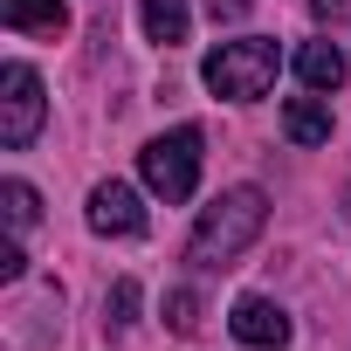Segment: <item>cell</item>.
<instances>
[{"label":"cell","mask_w":351,"mask_h":351,"mask_svg":"<svg viewBox=\"0 0 351 351\" xmlns=\"http://www.w3.org/2000/svg\"><path fill=\"white\" fill-rule=\"evenodd\" d=\"M42 117H49L42 76H35L28 62H8V69H0V145H8V152H28L35 131H42Z\"/></svg>","instance_id":"cell-4"},{"label":"cell","mask_w":351,"mask_h":351,"mask_svg":"<svg viewBox=\"0 0 351 351\" xmlns=\"http://www.w3.org/2000/svg\"><path fill=\"white\" fill-rule=\"evenodd\" d=\"M0 200H8V228H14V234H28V228H35L42 200H35V186H28V180H8V186H0Z\"/></svg>","instance_id":"cell-11"},{"label":"cell","mask_w":351,"mask_h":351,"mask_svg":"<svg viewBox=\"0 0 351 351\" xmlns=\"http://www.w3.org/2000/svg\"><path fill=\"white\" fill-rule=\"evenodd\" d=\"M282 131L296 138V145H330V97H296L289 110H282Z\"/></svg>","instance_id":"cell-10"},{"label":"cell","mask_w":351,"mask_h":351,"mask_svg":"<svg viewBox=\"0 0 351 351\" xmlns=\"http://www.w3.org/2000/svg\"><path fill=\"white\" fill-rule=\"evenodd\" d=\"M138 21H145V42H158V49H180L193 35V8L186 0H138Z\"/></svg>","instance_id":"cell-8"},{"label":"cell","mask_w":351,"mask_h":351,"mask_svg":"<svg viewBox=\"0 0 351 351\" xmlns=\"http://www.w3.org/2000/svg\"><path fill=\"white\" fill-rule=\"evenodd\" d=\"M138 180H145V186H152L165 207L193 200V186H200V131H193V124L158 131V138L138 152Z\"/></svg>","instance_id":"cell-3"},{"label":"cell","mask_w":351,"mask_h":351,"mask_svg":"<svg viewBox=\"0 0 351 351\" xmlns=\"http://www.w3.org/2000/svg\"><path fill=\"white\" fill-rule=\"evenodd\" d=\"M90 234H104V241H138L145 234V207H138V193L124 180L90 186Z\"/></svg>","instance_id":"cell-5"},{"label":"cell","mask_w":351,"mask_h":351,"mask_svg":"<svg viewBox=\"0 0 351 351\" xmlns=\"http://www.w3.org/2000/svg\"><path fill=\"white\" fill-rule=\"evenodd\" d=\"M344 69H351V62H344L337 42H303V49H296V83L317 90V97H330V90L344 83Z\"/></svg>","instance_id":"cell-7"},{"label":"cell","mask_w":351,"mask_h":351,"mask_svg":"<svg viewBox=\"0 0 351 351\" xmlns=\"http://www.w3.org/2000/svg\"><path fill=\"white\" fill-rule=\"evenodd\" d=\"M165 310H172V330H193V310H200V303H193V289H172Z\"/></svg>","instance_id":"cell-13"},{"label":"cell","mask_w":351,"mask_h":351,"mask_svg":"<svg viewBox=\"0 0 351 351\" xmlns=\"http://www.w3.org/2000/svg\"><path fill=\"white\" fill-rule=\"evenodd\" d=\"M0 21H8L14 35H62L69 28V8H62V0H0Z\"/></svg>","instance_id":"cell-9"},{"label":"cell","mask_w":351,"mask_h":351,"mask_svg":"<svg viewBox=\"0 0 351 351\" xmlns=\"http://www.w3.org/2000/svg\"><path fill=\"white\" fill-rule=\"evenodd\" d=\"M276 69H282V49L276 42H262V35H241V42H221L214 56H207V90L214 97H228V104H248V97H262L269 83H276Z\"/></svg>","instance_id":"cell-2"},{"label":"cell","mask_w":351,"mask_h":351,"mask_svg":"<svg viewBox=\"0 0 351 351\" xmlns=\"http://www.w3.org/2000/svg\"><path fill=\"white\" fill-rule=\"evenodd\" d=\"M228 330H234L248 351H282V344H289V310H282L276 296H241V303L228 310Z\"/></svg>","instance_id":"cell-6"},{"label":"cell","mask_w":351,"mask_h":351,"mask_svg":"<svg viewBox=\"0 0 351 351\" xmlns=\"http://www.w3.org/2000/svg\"><path fill=\"white\" fill-rule=\"evenodd\" d=\"M262 228H269L262 186H234V193H221L214 207H200V221H193V234H186V262H193V269H228L234 255H248V248L262 241Z\"/></svg>","instance_id":"cell-1"},{"label":"cell","mask_w":351,"mask_h":351,"mask_svg":"<svg viewBox=\"0 0 351 351\" xmlns=\"http://www.w3.org/2000/svg\"><path fill=\"white\" fill-rule=\"evenodd\" d=\"M21 269H28V262H21V248H14V241H8V248H0V276H8V282H14V276H21Z\"/></svg>","instance_id":"cell-14"},{"label":"cell","mask_w":351,"mask_h":351,"mask_svg":"<svg viewBox=\"0 0 351 351\" xmlns=\"http://www.w3.org/2000/svg\"><path fill=\"white\" fill-rule=\"evenodd\" d=\"M351 0H310V14H344Z\"/></svg>","instance_id":"cell-15"},{"label":"cell","mask_w":351,"mask_h":351,"mask_svg":"<svg viewBox=\"0 0 351 351\" xmlns=\"http://www.w3.org/2000/svg\"><path fill=\"white\" fill-rule=\"evenodd\" d=\"M131 310H138V282H117V289H110V303H104V317L124 330V324H131Z\"/></svg>","instance_id":"cell-12"}]
</instances>
